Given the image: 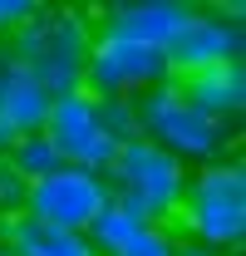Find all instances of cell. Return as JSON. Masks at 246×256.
<instances>
[{"instance_id":"obj_1","label":"cell","mask_w":246,"mask_h":256,"mask_svg":"<svg viewBox=\"0 0 246 256\" xmlns=\"http://www.w3.org/2000/svg\"><path fill=\"white\" fill-rule=\"evenodd\" d=\"M0 50L15 64H25L34 84L50 98L84 89V60L94 50V20L79 5H40L25 25L0 40Z\"/></svg>"},{"instance_id":"obj_2","label":"cell","mask_w":246,"mask_h":256,"mask_svg":"<svg viewBox=\"0 0 246 256\" xmlns=\"http://www.w3.org/2000/svg\"><path fill=\"white\" fill-rule=\"evenodd\" d=\"M178 222L192 232L197 246H207L216 256L236 252L246 242V168L236 158H222L187 172Z\"/></svg>"},{"instance_id":"obj_3","label":"cell","mask_w":246,"mask_h":256,"mask_svg":"<svg viewBox=\"0 0 246 256\" xmlns=\"http://www.w3.org/2000/svg\"><path fill=\"white\" fill-rule=\"evenodd\" d=\"M104 178H108L114 202L128 207L148 226H168L178 217L182 192H187V168L172 153H162L158 143H148V138H128Z\"/></svg>"},{"instance_id":"obj_4","label":"cell","mask_w":246,"mask_h":256,"mask_svg":"<svg viewBox=\"0 0 246 256\" xmlns=\"http://www.w3.org/2000/svg\"><path fill=\"white\" fill-rule=\"evenodd\" d=\"M133 114H138V138L158 143L162 153H172L182 168L187 162H197V168L222 162L226 143H232L226 124H216L202 108H192L182 98V89H178V79H168V84H158L153 94L133 98Z\"/></svg>"},{"instance_id":"obj_5","label":"cell","mask_w":246,"mask_h":256,"mask_svg":"<svg viewBox=\"0 0 246 256\" xmlns=\"http://www.w3.org/2000/svg\"><path fill=\"white\" fill-rule=\"evenodd\" d=\"M114 202L108 178L89 168H54L44 178L25 182V217L54 232H89V222Z\"/></svg>"},{"instance_id":"obj_6","label":"cell","mask_w":246,"mask_h":256,"mask_svg":"<svg viewBox=\"0 0 246 256\" xmlns=\"http://www.w3.org/2000/svg\"><path fill=\"white\" fill-rule=\"evenodd\" d=\"M172 69L162 50L148 44H128L114 34H94V50L84 60V94L94 98H143L158 84H168Z\"/></svg>"},{"instance_id":"obj_7","label":"cell","mask_w":246,"mask_h":256,"mask_svg":"<svg viewBox=\"0 0 246 256\" xmlns=\"http://www.w3.org/2000/svg\"><path fill=\"white\" fill-rule=\"evenodd\" d=\"M50 143H54V153L60 162L69 168H89V172H108L114 158H118V143L108 138V128L98 118V98L94 94H64L50 104V118L40 128Z\"/></svg>"},{"instance_id":"obj_8","label":"cell","mask_w":246,"mask_h":256,"mask_svg":"<svg viewBox=\"0 0 246 256\" xmlns=\"http://www.w3.org/2000/svg\"><path fill=\"white\" fill-rule=\"evenodd\" d=\"M242 50H246L242 25L222 20V10H187L182 30L172 34V44L162 54H168L172 79H187V74H202V69L242 60Z\"/></svg>"},{"instance_id":"obj_9","label":"cell","mask_w":246,"mask_h":256,"mask_svg":"<svg viewBox=\"0 0 246 256\" xmlns=\"http://www.w3.org/2000/svg\"><path fill=\"white\" fill-rule=\"evenodd\" d=\"M187 10L182 0H123V5H108L104 20L94 25V34H114V40H128V44H148V50H168L172 34L182 30Z\"/></svg>"},{"instance_id":"obj_10","label":"cell","mask_w":246,"mask_h":256,"mask_svg":"<svg viewBox=\"0 0 246 256\" xmlns=\"http://www.w3.org/2000/svg\"><path fill=\"white\" fill-rule=\"evenodd\" d=\"M50 104H54V98L34 84L30 69L15 64L5 50H0V128H10L15 138L40 133L44 118H50Z\"/></svg>"},{"instance_id":"obj_11","label":"cell","mask_w":246,"mask_h":256,"mask_svg":"<svg viewBox=\"0 0 246 256\" xmlns=\"http://www.w3.org/2000/svg\"><path fill=\"white\" fill-rule=\"evenodd\" d=\"M178 89H182V98L192 108H202L207 118L226 124V118H236L246 108V69H242V60H232V64H216V69L178 79Z\"/></svg>"},{"instance_id":"obj_12","label":"cell","mask_w":246,"mask_h":256,"mask_svg":"<svg viewBox=\"0 0 246 256\" xmlns=\"http://www.w3.org/2000/svg\"><path fill=\"white\" fill-rule=\"evenodd\" d=\"M0 246L10 256H98L84 232H54V226L30 222L25 212L0 217Z\"/></svg>"},{"instance_id":"obj_13","label":"cell","mask_w":246,"mask_h":256,"mask_svg":"<svg viewBox=\"0 0 246 256\" xmlns=\"http://www.w3.org/2000/svg\"><path fill=\"white\" fill-rule=\"evenodd\" d=\"M143 226H148V222H138L128 207L108 202V207H104V212H98V217L89 222V232H84V236H89V246H94L98 256H118L123 246H128L138 232H143Z\"/></svg>"},{"instance_id":"obj_14","label":"cell","mask_w":246,"mask_h":256,"mask_svg":"<svg viewBox=\"0 0 246 256\" xmlns=\"http://www.w3.org/2000/svg\"><path fill=\"white\" fill-rule=\"evenodd\" d=\"M5 162H10V172L25 178V182H34V178H44V172L64 168L60 153H54V143H50L44 133H25V138H15V148L5 153Z\"/></svg>"},{"instance_id":"obj_15","label":"cell","mask_w":246,"mask_h":256,"mask_svg":"<svg viewBox=\"0 0 246 256\" xmlns=\"http://www.w3.org/2000/svg\"><path fill=\"white\" fill-rule=\"evenodd\" d=\"M98 118L108 128V138L114 143H128V138H138V114H133V98H98Z\"/></svg>"},{"instance_id":"obj_16","label":"cell","mask_w":246,"mask_h":256,"mask_svg":"<svg viewBox=\"0 0 246 256\" xmlns=\"http://www.w3.org/2000/svg\"><path fill=\"white\" fill-rule=\"evenodd\" d=\"M118 256H178V236L172 226H143Z\"/></svg>"},{"instance_id":"obj_17","label":"cell","mask_w":246,"mask_h":256,"mask_svg":"<svg viewBox=\"0 0 246 256\" xmlns=\"http://www.w3.org/2000/svg\"><path fill=\"white\" fill-rule=\"evenodd\" d=\"M25 212V178L10 172V162L0 158V217H20Z\"/></svg>"},{"instance_id":"obj_18","label":"cell","mask_w":246,"mask_h":256,"mask_svg":"<svg viewBox=\"0 0 246 256\" xmlns=\"http://www.w3.org/2000/svg\"><path fill=\"white\" fill-rule=\"evenodd\" d=\"M40 5H30V0H0V40L15 30V25H25Z\"/></svg>"},{"instance_id":"obj_19","label":"cell","mask_w":246,"mask_h":256,"mask_svg":"<svg viewBox=\"0 0 246 256\" xmlns=\"http://www.w3.org/2000/svg\"><path fill=\"white\" fill-rule=\"evenodd\" d=\"M178 256H216V252H207V246H197V242H178Z\"/></svg>"},{"instance_id":"obj_20","label":"cell","mask_w":246,"mask_h":256,"mask_svg":"<svg viewBox=\"0 0 246 256\" xmlns=\"http://www.w3.org/2000/svg\"><path fill=\"white\" fill-rule=\"evenodd\" d=\"M0 256H10V252H5V246H0Z\"/></svg>"}]
</instances>
